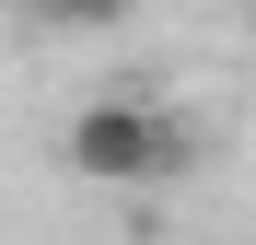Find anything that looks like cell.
<instances>
[{"mask_svg":"<svg viewBox=\"0 0 256 245\" xmlns=\"http://www.w3.org/2000/svg\"><path fill=\"white\" fill-rule=\"evenodd\" d=\"M70 24H116V12H140V0H58Z\"/></svg>","mask_w":256,"mask_h":245,"instance_id":"7a4b0ae2","label":"cell"},{"mask_svg":"<svg viewBox=\"0 0 256 245\" xmlns=\"http://www.w3.org/2000/svg\"><path fill=\"white\" fill-rule=\"evenodd\" d=\"M58 152H70L82 187H152V175L186 163V129L163 117V94H94V105L58 129Z\"/></svg>","mask_w":256,"mask_h":245,"instance_id":"6da1fadb","label":"cell"}]
</instances>
